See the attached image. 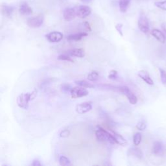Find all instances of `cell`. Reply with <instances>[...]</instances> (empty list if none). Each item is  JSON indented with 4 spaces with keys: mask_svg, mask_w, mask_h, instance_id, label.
Here are the masks:
<instances>
[{
    "mask_svg": "<svg viewBox=\"0 0 166 166\" xmlns=\"http://www.w3.org/2000/svg\"><path fill=\"white\" fill-rule=\"evenodd\" d=\"M128 154L135 156L139 159H142L144 156L143 152L141 151V150L138 147H131L130 149H129L128 151Z\"/></svg>",
    "mask_w": 166,
    "mask_h": 166,
    "instance_id": "ac0fdd59",
    "label": "cell"
},
{
    "mask_svg": "<svg viewBox=\"0 0 166 166\" xmlns=\"http://www.w3.org/2000/svg\"><path fill=\"white\" fill-rule=\"evenodd\" d=\"M65 53L69 55L71 57L83 58L85 56V51L83 48H75L69 50L67 51H65Z\"/></svg>",
    "mask_w": 166,
    "mask_h": 166,
    "instance_id": "8fae6325",
    "label": "cell"
},
{
    "mask_svg": "<svg viewBox=\"0 0 166 166\" xmlns=\"http://www.w3.org/2000/svg\"><path fill=\"white\" fill-rule=\"evenodd\" d=\"M159 71H160V74L161 81L163 84H166V72L162 68H159Z\"/></svg>",
    "mask_w": 166,
    "mask_h": 166,
    "instance_id": "83f0119b",
    "label": "cell"
},
{
    "mask_svg": "<svg viewBox=\"0 0 166 166\" xmlns=\"http://www.w3.org/2000/svg\"><path fill=\"white\" fill-rule=\"evenodd\" d=\"M37 95V90H35L31 93H22L20 94L17 99L18 106L23 110H27L29 102L35 98Z\"/></svg>",
    "mask_w": 166,
    "mask_h": 166,
    "instance_id": "6da1fadb",
    "label": "cell"
},
{
    "mask_svg": "<svg viewBox=\"0 0 166 166\" xmlns=\"http://www.w3.org/2000/svg\"><path fill=\"white\" fill-rule=\"evenodd\" d=\"M59 162L61 165H70L71 161L68 158L65 156H60L59 159Z\"/></svg>",
    "mask_w": 166,
    "mask_h": 166,
    "instance_id": "cb8c5ba5",
    "label": "cell"
},
{
    "mask_svg": "<svg viewBox=\"0 0 166 166\" xmlns=\"http://www.w3.org/2000/svg\"><path fill=\"white\" fill-rule=\"evenodd\" d=\"M131 0H120L119 6L121 12H125L128 9Z\"/></svg>",
    "mask_w": 166,
    "mask_h": 166,
    "instance_id": "ffe728a7",
    "label": "cell"
},
{
    "mask_svg": "<svg viewBox=\"0 0 166 166\" xmlns=\"http://www.w3.org/2000/svg\"><path fill=\"white\" fill-rule=\"evenodd\" d=\"M92 109V105L91 102H84L78 104L75 107V111L79 114H84L90 112Z\"/></svg>",
    "mask_w": 166,
    "mask_h": 166,
    "instance_id": "52a82bcc",
    "label": "cell"
},
{
    "mask_svg": "<svg viewBox=\"0 0 166 166\" xmlns=\"http://www.w3.org/2000/svg\"><path fill=\"white\" fill-rule=\"evenodd\" d=\"M58 59L59 60H63V61H69V62H74V60L72 59V57L69 56V55L66 53L65 52L62 53L58 56Z\"/></svg>",
    "mask_w": 166,
    "mask_h": 166,
    "instance_id": "d4e9b609",
    "label": "cell"
},
{
    "mask_svg": "<svg viewBox=\"0 0 166 166\" xmlns=\"http://www.w3.org/2000/svg\"><path fill=\"white\" fill-rule=\"evenodd\" d=\"M44 20V16L40 14L36 17L29 18L27 21V26L31 28H38L43 24Z\"/></svg>",
    "mask_w": 166,
    "mask_h": 166,
    "instance_id": "8992f818",
    "label": "cell"
},
{
    "mask_svg": "<svg viewBox=\"0 0 166 166\" xmlns=\"http://www.w3.org/2000/svg\"><path fill=\"white\" fill-rule=\"evenodd\" d=\"M72 87H71L70 84H63L61 86V90L62 92H64V93H67V92H70L71 90H72Z\"/></svg>",
    "mask_w": 166,
    "mask_h": 166,
    "instance_id": "f1b7e54d",
    "label": "cell"
},
{
    "mask_svg": "<svg viewBox=\"0 0 166 166\" xmlns=\"http://www.w3.org/2000/svg\"><path fill=\"white\" fill-rule=\"evenodd\" d=\"M91 12H92V10L90 9V7L86 5L78 6L77 9L76 10L77 17L82 19L88 17V16L90 15Z\"/></svg>",
    "mask_w": 166,
    "mask_h": 166,
    "instance_id": "ba28073f",
    "label": "cell"
},
{
    "mask_svg": "<svg viewBox=\"0 0 166 166\" xmlns=\"http://www.w3.org/2000/svg\"><path fill=\"white\" fill-rule=\"evenodd\" d=\"M69 131L67 129H65V130H62L60 134H59V136L60 138H67L69 135Z\"/></svg>",
    "mask_w": 166,
    "mask_h": 166,
    "instance_id": "1f68e13d",
    "label": "cell"
},
{
    "mask_svg": "<svg viewBox=\"0 0 166 166\" xmlns=\"http://www.w3.org/2000/svg\"><path fill=\"white\" fill-rule=\"evenodd\" d=\"M161 27H162V30L164 31V35H165V36L166 37V22L162 23Z\"/></svg>",
    "mask_w": 166,
    "mask_h": 166,
    "instance_id": "e575fe53",
    "label": "cell"
},
{
    "mask_svg": "<svg viewBox=\"0 0 166 166\" xmlns=\"http://www.w3.org/2000/svg\"><path fill=\"white\" fill-rule=\"evenodd\" d=\"M122 27H123V24H121V23H117V24L115 26V28H116V31H117L118 33H119L121 36H123V31H122Z\"/></svg>",
    "mask_w": 166,
    "mask_h": 166,
    "instance_id": "d6a6232c",
    "label": "cell"
},
{
    "mask_svg": "<svg viewBox=\"0 0 166 166\" xmlns=\"http://www.w3.org/2000/svg\"><path fill=\"white\" fill-rule=\"evenodd\" d=\"M75 84L78 86L83 87L85 88H94V85L89 83L88 82H87L86 81L84 80H80V81H75Z\"/></svg>",
    "mask_w": 166,
    "mask_h": 166,
    "instance_id": "44dd1931",
    "label": "cell"
},
{
    "mask_svg": "<svg viewBox=\"0 0 166 166\" xmlns=\"http://www.w3.org/2000/svg\"><path fill=\"white\" fill-rule=\"evenodd\" d=\"M138 77H140L142 80L145 81L147 84L149 85H153L154 82L153 81L152 78L150 77L149 73L147 72V71L145 70H141L138 73Z\"/></svg>",
    "mask_w": 166,
    "mask_h": 166,
    "instance_id": "5bb4252c",
    "label": "cell"
},
{
    "mask_svg": "<svg viewBox=\"0 0 166 166\" xmlns=\"http://www.w3.org/2000/svg\"><path fill=\"white\" fill-rule=\"evenodd\" d=\"M88 35L87 33L86 32H80L78 33H75V34H72V35H69L67 36V40L68 41H79L81 40L82 38Z\"/></svg>",
    "mask_w": 166,
    "mask_h": 166,
    "instance_id": "e0dca14e",
    "label": "cell"
},
{
    "mask_svg": "<svg viewBox=\"0 0 166 166\" xmlns=\"http://www.w3.org/2000/svg\"><path fill=\"white\" fill-rule=\"evenodd\" d=\"M151 35L156 39V40L161 42V43H164L165 41V36L164 33H162V31H160L159 29H154L151 31Z\"/></svg>",
    "mask_w": 166,
    "mask_h": 166,
    "instance_id": "2e32d148",
    "label": "cell"
},
{
    "mask_svg": "<svg viewBox=\"0 0 166 166\" xmlns=\"http://www.w3.org/2000/svg\"><path fill=\"white\" fill-rule=\"evenodd\" d=\"M96 136L97 140L99 141H106L112 144H116L111 132L107 131L104 129L100 127V126H98L96 130Z\"/></svg>",
    "mask_w": 166,
    "mask_h": 166,
    "instance_id": "7a4b0ae2",
    "label": "cell"
},
{
    "mask_svg": "<svg viewBox=\"0 0 166 166\" xmlns=\"http://www.w3.org/2000/svg\"><path fill=\"white\" fill-rule=\"evenodd\" d=\"M147 127V125L144 122L140 121L136 125V128L140 130H144Z\"/></svg>",
    "mask_w": 166,
    "mask_h": 166,
    "instance_id": "4dcf8cb0",
    "label": "cell"
},
{
    "mask_svg": "<svg viewBox=\"0 0 166 166\" xmlns=\"http://www.w3.org/2000/svg\"><path fill=\"white\" fill-rule=\"evenodd\" d=\"M118 77L117 72L116 70H111L109 73L108 78L110 80H116Z\"/></svg>",
    "mask_w": 166,
    "mask_h": 166,
    "instance_id": "484cf974",
    "label": "cell"
},
{
    "mask_svg": "<svg viewBox=\"0 0 166 166\" xmlns=\"http://www.w3.org/2000/svg\"><path fill=\"white\" fill-rule=\"evenodd\" d=\"M112 134V135L113 136L115 141H116V143L117 144H119L120 145H122V146H125L127 145L128 142L127 141H126L121 135L120 134H118L116 132H114V131H111L110 132Z\"/></svg>",
    "mask_w": 166,
    "mask_h": 166,
    "instance_id": "9a60e30c",
    "label": "cell"
},
{
    "mask_svg": "<svg viewBox=\"0 0 166 166\" xmlns=\"http://www.w3.org/2000/svg\"><path fill=\"white\" fill-rule=\"evenodd\" d=\"M141 134L140 132H136L133 136V143L134 145L138 146L140 145L141 141Z\"/></svg>",
    "mask_w": 166,
    "mask_h": 166,
    "instance_id": "603a6c76",
    "label": "cell"
},
{
    "mask_svg": "<svg viewBox=\"0 0 166 166\" xmlns=\"http://www.w3.org/2000/svg\"><path fill=\"white\" fill-rule=\"evenodd\" d=\"M81 29L83 31H84V32H85V31H86V32H88V31H92L90 24L88 22H86V21L82 23Z\"/></svg>",
    "mask_w": 166,
    "mask_h": 166,
    "instance_id": "f546056e",
    "label": "cell"
},
{
    "mask_svg": "<svg viewBox=\"0 0 166 166\" xmlns=\"http://www.w3.org/2000/svg\"><path fill=\"white\" fill-rule=\"evenodd\" d=\"M63 37H64V35L62 33L59 32V31H53V32H51L46 35L47 40L52 43L60 42L62 40Z\"/></svg>",
    "mask_w": 166,
    "mask_h": 166,
    "instance_id": "9c48e42d",
    "label": "cell"
},
{
    "mask_svg": "<svg viewBox=\"0 0 166 166\" xmlns=\"http://www.w3.org/2000/svg\"><path fill=\"white\" fill-rule=\"evenodd\" d=\"M138 28L142 33L145 34L149 33L150 29L149 21L147 17L144 13H141L140 15V17L138 21Z\"/></svg>",
    "mask_w": 166,
    "mask_h": 166,
    "instance_id": "277c9868",
    "label": "cell"
},
{
    "mask_svg": "<svg viewBox=\"0 0 166 166\" xmlns=\"http://www.w3.org/2000/svg\"><path fill=\"white\" fill-rule=\"evenodd\" d=\"M81 1L84 3H90L93 1V0H81Z\"/></svg>",
    "mask_w": 166,
    "mask_h": 166,
    "instance_id": "d590c367",
    "label": "cell"
},
{
    "mask_svg": "<svg viewBox=\"0 0 166 166\" xmlns=\"http://www.w3.org/2000/svg\"><path fill=\"white\" fill-rule=\"evenodd\" d=\"M14 12V8L11 6L7 5H3L2 7V12L5 17L9 18H12V16Z\"/></svg>",
    "mask_w": 166,
    "mask_h": 166,
    "instance_id": "d6986e66",
    "label": "cell"
},
{
    "mask_svg": "<svg viewBox=\"0 0 166 166\" xmlns=\"http://www.w3.org/2000/svg\"><path fill=\"white\" fill-rule=\"evenodd\" d=\"M99 74L96 71H92L91 72L88 76H87V78H88V80L91 81V82H96L99 79Z\"/></svg>",
    "mask_w": 166,
    "mask_h": 166,
    "instance_id": "7402d4cb",
    "label": "cell"
},
{
    "mask_svg": "<svg viewBox=\"0 0 166 166\" xmlns=\"http://www.w3.org/2000/svg\"><path fill=\"white\" fill-rule=\"evenodd\" d=\"M118 90L120 92H121L123 94L127 97L130 103L132 105H136L138 102V98L134 95V93L129 88V87L123 86L118 87Z\"/></svg>",
    "mask_w": 166,
    "mask_h": 166,
    "instance_id": "3957f363",
    "label": "cell"
},
{
    "mask_svg": "<svg viewBox=\"0 0 166 166\" xmlns=\"http://www.w3.org/2000/svg\"><path fill=\"white\" fill-rule=\"evenodd\" d=\"M88 93H89L88 91L85 88L78 86L77 87H74V88H72L70 91L71 97L74 99L85 97L86 96H88Z\"/></svg>",
    "mask_w": 166,
    "mask_h": 166,
    "instance_id": "5b68a950",
    "label": "cell"
},
{
    "mask_svg": "<svg viewBox=\"0 0 166 166\" xmlns=\"http://www.w3.org/2000/svg\"><path fill=\"white\" fill-rule=\"evenodd\" d=\"M154 5L157 7L159 9L163 10V11H166V0L163 2H158L154 3Z\"/></svg>",
    "mask_w": 166,
    "mask_h": 166,
    "instance_id": "4316f807",
    "label": "cell"
},
{
    "mask_svg": "<svg viewBox=\"0 0 166 166\" xmlns=\"http://www.w3.org/2000/svg\"><path fill=\"white\" fill-rule=\"evenodd\" d=\"M152 152L156 156H162L164 154V146L162 142L155 141L153 144Z\"/></svg>",
    "mask_w": 166,
    "mask_h": 166,
    "instance_id": "4fadbf2b",
    "label": "cell"
},
{
    "mask_svg": "<svg viewBox=\"0 0 166 166\" xmlns=\"http://www.w3.org/2000/svg\"><path fill=\"white\" fill-rule=\"evenodd\" d=\"M31 165H33V166H40V165H42V164L38 160H34L33 161L32 164H31Z\"/></svg>",
    "mask_w": 166,
    "mask_h": 166,
    "instance_id": "836d02e7",
    "label": "cell"
},
{
    "mask_svg": "<svg viewBox=\"0 0 166 166\" xmlns=\"http://www.w3.org/2000/svg\"><path fill=\"white\" fill-rule=\"evenodd\" d=\"M19 12L21 15H30L33 13V9L27 2H22L19 7Z\"/></svg>",
    "mask_w": 166,
    "mask_h": 166,
    "instance_id": "7c38bea8",
    "label": "cell"
},
{
    "mask_svg": "<svg viewBox=\"0 0 166 166\" xmlns=\"http://www.w3.org/2000/svg\"><path fill=\"white\" fill-rule=\"evenodd\" d=\"M77 17V13H76V10L74 8L68 7L66 8L63 11V18L68 21H72L75 19V18Z\"/></svg>",
    "mask_w": 166,
    "mask_h": 166,
    "instance_id": "30bf717a",
    "label": "cell"
}]
</instances>
